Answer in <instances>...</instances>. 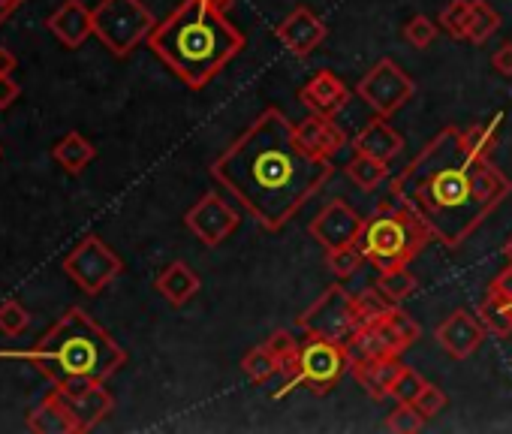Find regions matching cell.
Wrapping results in <instances>:
<instances>
[{"mask_svg": "<svg viewBox=\"0 0 512 434\" xmlns=\"http://www.w3.org/2000/svg\"><path fill=\"white\" fill-rule=\"evenodd\" d=\"M350 145H353V151H359V154H371V157L389 163L395 154H401L404 136L389 124V118L377 115V118H371V121L350 139Z\"/></svg>", "mask_w": 512, "mask_h": 434, "instance_id": "21", "label": "cell"}, {"mask_svg": "<svg viewBox=\"0 0 512 434\" xmlns=\"http://www.w3.org/2000/svg\"><path fill=\"white\" fill-rule=\"evenodd\" d=\"M365 227V217L344 199H332L314 221L308 224V233L317 245H323L326 251H338L347 245H359Z\"/></svg>", "mask_w": 512, "mask_h": 434, "instance_id": "12", "label": "cell"}, {"mask_svg": "<svg viewBox=\"0 0 512 434\" xmlns=\"http://www.w3.org/2000/svg\"><path fill=\"white\" fill-rule=\"evenodd\" d=\"M28 326H31V314L25 311L22 302H16V299L0 302V332L10 338H19L28 332Z\"/></svg>", "mask_w": 512, "mask_h": 434, "instance_id": "37", "label": "cell"}, {"mask_svg": "<svg viewBox=\"0 0 512 434\" xmlns=\"http://www.w3.org/2000/svg\"><path fill=\"white\" fill-rule=\"evenodd\" d=\"M425 422H428V419H425L410 401H398L395 410L386 416L383 428H386V431H395V434H416V431L425 428Z\"/></svg>", "mask_w": 512, "mask_h": 434, "instance_id": "34", "label": "cell"}, {"mask_svg": "<svg viewBox=\"0 0 512 434\" xmlns=\"http://www.w3.org/2000/svg\"><path fill=\"white\" fill-rule=\"evenodd\" d=\"M151 52L193 91L211 85L244 49V34L208 0H184L148 37Z\"/></svg>", "mask_w": 512, "mask_h": 434, "instance_id": "3", "label": "cell"}, {"mask_svg": "<svg viewBox=\"0 0 512 434\" xmlns=\"http://www.w3.org/2000/svg\"><path fill=\"white\" fill-rule=\"evenodd\" d=\"M0 359L31 362L58 389L73 392L109 380L127 362V350L82 308H70L31 350H0Z\"/></svg>", "mask_w": 512, "mask_h": 434, "instance_id": "4", "label": "cell"}, {"mask_svg": "<svg viewBox=\"0 0 512 434\" xmlns=\"http://www.w3.org/2000/svg\"><path fill=\"white\" fill-rule=\"evenodd\" d=\"M353 308L359 314V323H374L392 308V302L374 287V290H356L353 293Z\"/></svg>", "mask_w": 512, "mask_h": 434, "instance_id": "35", "label": "cell"}, {"mask_svg": "<svg viewBox=\"0 0 512 434\" xmlns=\"http://www.w3.org/2000/svg\"><path fill=\"white\" fill-rule=\"evenodd\" d=\"M154 287H157V293H160L172 308H184V305L199 293L202 281H199V275H196L184 260H175V263H169V266L157 275Z\"/></svg>", "mask_w": 512, "mask_h": 434, "instance_id": "22", "label": "cell"}, {"mask_svg": "<svg viewBox=\"0 0 512 434\" xmlns=\"http://www.w3.org/2000/svg\"><path fill=\"white\" fill-rule=\"evenodd\" d=\"M467 22H470V0H449L446 10L440 13V28H443L452 40H464Z\"/></svg>", "mask_w": 512, "mask_h": 434, "instance_id": "36", "label": "cell"}, {"mask_svg": "<svg viewBox=\"0 0 512 434\" xmlns=\"http://www.w3.org/2000/svg\"><path fill=\"white\" fill-rule=\"evenodd\" d=\"M437 344L452 356V359H467L473 356L482 341H485V326L479 317L467 314V311H452L437 329H434Z\"/></svg>", "mask_w": 512, "mask_h": 434, "instance_id": "15", "label": "cell"}, {"mask_svg": "<svg viewBox=\"0 0 512 434\" xmlns=\"http://www.w3.org/2000/svg\"><path fill=\"white\" fill-rule=\"evenodd\" d=\"M208 4H211L214 10H220V13H229V10H232V4H235V0H208Z\"/></svg>", "mask_w": 512, "mask_h": 434, "instance_id": "45", "label": "cell"}, {"mask_svg": "<svg viewBox=\"0 0 512 434\" xmlns=\"http://www.w3.org/2000/svg\"><path fill=\"white\" fill-rule=\"evenodd\" d=\"M22 88L10 79V76H0V109H10L19 100Z\"/></svg>", "mask_w": 512, "mask_h": 434, "instance_id": "42", "label": "cell"}, {"mask_svg": "<svg viewBox=\"0 0 512 434\" xmlns=\"http://www.w3.org/2000/svg\"><path fill=\"white\" fill-rule=\"evenodd\" d=\"M389 193L422 217L443 248H461L512 193V181L473 154L458 127H443L392 178Z\"/></svg>", "mask_w": 512, "mask_h": 434, "instance_id": "2", "label": "cell"}, {"mask_svg": "<svg viewBox=\"0 0 512 434\" xmlns=\"http://www.w3.org/2000/svg\"><path fill=\"white\" fill-rule=\"evenodd\" d=\"M187 230L205 245L217 248L223 245L241 224V214L220 196V193H205L187 214H184Z\"/></svg>", "mask_w": 512, "mask_h": 434, "instance_id": "11", "label": "cell"}, {"mask_svg": "<svg viewBox=\"0 0 512 434\" xmlns=\"http://www.w3.org/2000/svg\"><path fill=\"white\" fill-rule=\"evenodd\" d=\"M434 239V233L425 227L422 217L398 202H380L371 217H365V227L359 236V248L365 254V263H371L377 272L410 266Z\"/></svg>", "mask_w": 512, "mask_h": 434, "instance_id": "5", "label": "cell"}, {"mask_svg": "<svg viewBox=\"0 0 512 434\" xmlns=\"http://www.w3.org/2000/svg\"><path fill=\"white\" fill-rule=\"evenodd\" d=\"M404 371L401 356H374V359H353L350 374L353 380L374 398V401H386L392 398V383L398 380V374Z\"/></svg>", "mask_w": 512, "mask_h": 434, "instance_id": "18", "label": "cell"}, {"mask_svg": "<svg viewBox=\"0 0 512 434\" xmlns=\"http://www.w3.org/2000/svg\"><path fill=\"white\" fill-rule=\"evenodd\" d=\"M353 365V353L344 341L305 335L299 344V383L308 386L314 395L332 392Z\"/></svg>", "mask_w": 512, "mask_h": 434, "instance_id": "7", "label": "cell"}, {"mask_svg": "<svg viewBox=\"0 0 512 434\" xmlns=\"http://www.w3.org/2000/svg\"><path fill=\"white\" fill-rule=\"evenodd\" d=\"M479 320L485 332H491L494 338L512 335V263H506V269H500L491 278L479 302Z\"/></svg>", "mask_w": 512, "mask_h": 434, "instance_id": "14", "label": "cell"}, {"mask_svg": "<svg viewBox=\"0 0 512 434\" xmlns=\"http://www.w3.org/2000/svg\"><path fill=\"white\" fill-rule=\"evenodd\" d=\"M22 4H25V0H0V25H4Z\"/></svg>", "mask_w": 512, "mask_h": 434, "instance_id": "44", "label": "cell"}, {"mask_svg": "<svg viewBox=\"0 0 512 434\" xmlns=\"http://www.w3.org/2000/svg\"><path fill=\"white\" fill-rule=\"evenodd\" d=\"M392 305H401L404 299H410L413 293H416V287H419V281H416V275L407 269V266H401V269H389V272H380V278H377V284H374Z\"/></svg>", "mask_w": 512, "mask_h": 434, "instance_id": "30", "label": "cell"}, {"mask_svg": "<svg viewBox=\"0 0 512 434\" xmlns=\"http://www.w3.org/2000/svg\"><path fill=\"white\" fill-rule=\"evenodd\" d=\"M497 121H500V115H497V118H491L488 124H473V127L461 130L464 145H467L473 154H479V157H488V160H491V154H494V148H497Z\"/></svg>", "mask_w": 512, "mask_h": 434, "instance_id": "33", "label": "cell"}, {"mask_svg": "<svg viewBox=\"0 0 512 434\" xmlns=\"http://www.w3.org/2000/svg\"><path fill=\"white\" fill-rule=\"evenodd\" d=\"M19 67V61H16V55L7 49V46H0V76H10L13 70Z\"/></svg>", "mask_w": 512, "mask_h": 434, "instance_id": "43", "label": "cell"}, {"mask_svg": "<svg viewBox=\"0 0 512 434\" xmlns=\"http://www.w3.org/2000/svg\"><path fill=\"white\" fill-rule=\"evenodd\" d=\"M404 40H407L413 49H428V46L437 40V25H434L428 16H413V19L404 25Z\"/></svg>", "mask_w": 512, "mask_h": 434, "instance_id": "38", "label": "cell"}, {"mask_svg": "<svg viewBox=\"0 0 512 434\" xmlns=\"http://www.w3.org/2000/svg\"><path fill=\"white\" fill-rule=\"evenodd\" d=\"M350 100V88L344 85V79L332 70H320L314 73L302 88H299V103L308 109V112H317V115H329L335 118Z\"/></svg>", "mask_w": 512, "mask_h": 434, "instance_id": "17", "label": "cell"}, {"mask_svg": "<svg viewBox=\"0 0 512 434\" xmlns=\"http://www.w3.org/2000/svg\"><path fill=\"white\" fill-rule=\"evenodd\" d=\"M46 28L67 49H79L94 34V10H88L82 0H64V4L46 19Z\"/></svg>", "mask_w": 512, "mask_h": 434, "instance_id": "20", "label": "cell"}, {"mask_svg": "<svg viewBox=\"0 0 512 434\" xmlns=\"http://www.w3.org/2000/svg\"><path fill=\"white\" fill-rule=\"evenodd\" d=\"M28 428L31 431H40V434H76L73 419L67 416V410L61 407V401L52 392L40 401V407L31 410Z\"/></svg>", "mask_w": 512, "mask_h": 434, "instance_id": "26", "label": "cell"}, {"mask_svg": "<svg viewBox=\"0 0 512 434\" xmlns=\"http://www.w3.org/2000/svg\"><path fill=\"white\" fill-rule=\"evenodd\" d=\"M241 371L253 380V383H266L269 377L281 374V362L275 356V350L269 344L253 347L244 359H241Z\"/></svg>", "mask_w": 512, "mask_h": 434, "instance_id": "31", "label": "cell"}, {"mask_svg": "<svg viewBox=\"0 0 512 434\" xmlns=\"http://www.w3.org/2000/svg\"><path fill=\"white\" fill-rule=\"evenodd\" d=\"M353 359H374V356H401V350L395 347V341L383 332V326L374 320V323H362L350 341H347Z\"/></svg>", "mask_w": 512, "mask_h": 434, "instance_id": "24", "label": "cell"}, {"mask_svg": "<svg viewBox=\"0 0 512 434\" xmlns=\"http://www.w3.org/2000/svg\"><path fill=\"white\" fill-rule=\"evenodd\" d=\"M296 139L302 142L305 151L326 157V160H332L350 142V136L341 130V124H335L329 115H317V112H311L305 121L296 124Z\"/></svg>", "mask_w": 512, "mask_h": 434, "instance_id": "19", "label": "cell"}, {"mask_svg": "<svg viewBox=\"0 0 512 434\" xmlns=\"http://www.w3.org/2000/svg\"><path fill=\"white\" fill-rule=\"evenodd\" d=\"M272 350H275V356H278V362H281V374H284V386L275 392V398H284L290 389H296V386H302L299 383V338L290 332V329H278V332H272L269 335V341H266Z\"/></svg>", "mask_w": 512, "mask_h": 434, "instance_id": "23", "label": "cell"}, {"mask_svg": "<svg viewBox=\"0 0 512 434\" xmlns=\"http://www.w3.org/2000/svg\"><path fill=\"white\" fill-rule=\"evenodd\" d=\"M422 386H425V377H422L419 371H413V368L404 365V371H401L398 380L392 383V398H395V401H410V404H413V398L419 395Z\"/></svg>", "mask_w": 512, "mask_h": 434, "instance_id": "40", "label": "cell"}, {"mask_svg": "<svg viewBox=\"0 0 512 434\" xmlns=\"http://www.w3.org/2000/svg\"><path fill=\"white\" fill-rule=\"evenodd\" d=\"M157 28L142 0H100L94 10V37L115 55L127 58Z\"/></svg>", "mask_w": 512, "mask_h": 434, "instance_id": "6", "label": "cell"}, {"mask_svg": "<svg viewBox=\"0 0 512 434\" xmlns=\"http://www.w3.org/2000/svg\"><path fill=\"white\" fill-rule=\"evenodd\" d=\"M491 67L500 76H512V43H503L494 55H491Z\"/></svg>", "mask_w": 512, "mask_h": 434, "instance_id": "41", "label": "cell"}, {"mask_svg": "<svg viewBox=\"0 0 512 434\" xmlns=\"http://www.w3.org/2000/svg\"><path fill=\"white\" fill-rule=\"evenodd\" d=\"M64 272L88 293V296H100L121 272L124 263L121 257L100 239V236H85L67 257H64Z\"/></svg>", "mask_w": 512, "mask_h": 434, "instance_id": "8", "label": "cell"}, {"mask_svg": "<svg viewBox=\"0 0 512 434\" xmlns=\"http://www.w3.org/2000/svg\"><path fill=\"white\" fill-rule=\"evenodd\" d=\"M344 172H347V178L356 184V187H362V190H377L386 178H389V163L386 160H377V157H371V154H353V160L344 166Z\"/></svg>", "mask_w": 512, "mask_h": 434, "instance_id": "27", "label": "cell"}, {"mask_svg": "<svg viewBox=\"0 0 512 434\" xmlns=\"http://www.w3.org/2000/svg\"><path fill=\"white\" fill-rule=\"evenodd\" d=\"M365 263V254L359 245H347V248H338V251H326V266L329 272L338 278V281H347L353 278Z\"/></svg>", "mask_w": 512, "mask_h": 434, "instance_id": "32", "label": "cell"}, {"mask_svg": "<svg viewBox=\"0 0 512 434\" xmlns=\"http://www.w3.org/2000/svg\"><path fill=\"white\" fill-rule=\"evenodd\" d=\"M503 257H506V263H512V236H509L506 245H503Z\"/></svg>", "mask_w": 512, "mask_h": 434, "instance_id": "46", "label": "cell"}, {"mask_svg": "<svg viewBox=\"0 0 512 434\" xmlns=\"http://www.w3.org/2000/svg\"><path fill=\"white\" fill-rule=\"evenodd\" d=\"M413 407H416L425 419H434L437 413L446 410V392H443L437 383H428V380H425V386H422L419 395L413 398Z\"/></svg>", "mask_w": 512, "mask_h": 434, "instance_id": "39", "label": "cell"}, {"mask_svg": "<svg viewBox=\"0 0 512 434\" xmlns=\"http://www.w3.org/2000/svg\"><path fill=\"white\" fill-rule=\"evenodd\" d=\"M326 25L323 19H317L308 7H296L281 25H278V40L281 46L296 55V58H308L311 52L320 49V43L326 40Z\"/></svg>", "mask_w": 512, "mask_h": 434, "instance_id": "16", "label": "cell"}, {"mask_svg": "<svg viewBox=\"0 0 512 434\" xmlns=\"http://www.w3.org/2000/svg\"><path fill=\"white\" fill-rule=\"evenodd\" d=\"M296 326L305 335H323V338H335V341H350V335L362 326L359 314L353 308V293L344 290L341 284H332L317 302H311L308 311L299 314Z\"/></svg>", "mask_w": 512, "mask_h": 434, "instance_id": "9", "label": "cell"}, {"mask_svg": "<svg viewBox=\"0 0 512 434\" xmlns=\"http://www.w3.org/2000/svg\"><path fill=\"white\" fill-rule=\"evenodd\" d=\"M380 326H383V332L395 341V347L404 353V350H410L419 338H422V329H419V323L410 317V314H404L398 305H392L380 320H377Z\"/></svg>", "mask_w": 512, "mask_h": 434, "instance_id": "28", "label": "cell"}, {"mask_svg": "<svg viewBox=\"0 0 512 434\" xmlns=\"http://www.w3.org/2000/svg\"><path fill=\"white\" fill-rule=\"evenodd\" d=\"M356 94L362 103H368L377 115L383 118H392L398 109H404L413 94H416V82L392 61V58H383L377 61L356 85Z\"/></svg>", "mask_w": 512, "mask_h": 434, "instance_id": "10", "label": "cell"}, {"mask_svg": "<svg viewBox=\"0 0 512 434\" xmlns=\"http://www.w3.org/2000/svg\"><path fill=\"white\" fill-rule=\"evenodd\" d=\"M497 28H500V16L488 0H470V22H467L464 40H470L473 46H482L488 37H494Z\"/></svg>", "mask_w": 512, "mask_h": 434, "instance_id": "29", "label": "cell"}, {"mask_svg": "<svg viewBox=\"0 0 512 434\" xmlns=\"http://www.w3.org/2000/svg\"><path fill=\"white\" fill-rule=\"evenodd\" d=\"M332 172V160L305 151L296 124L275 106L211 163V178L269 233H281Z\"/></svg>", "mask_w": 512, "mask_h": 434, "instance_id": "1", "label": "cell"}, {"mask_svg": "<svg viewBox=\"0 0 512 434\" xmlns=\"http://www.w3.org/2000/svg\"><path fill=\"white\" fill-rule=\"evenodd\" d=\"M52 395L61 401V407L67 410V416L73 419L76 434H85L91 428H97L112 410H115V398L103 383H91L85 389H52Z\"/></svg>", "mask_w": 512, "mask_h": 434, "instance_id": "13", "label": "cell"}, {"mask_svg": "<svg viewBox=\"0 0 512 434\" xmlns=\"http://www.w3.org/2000/svg\"><path fill=\"white\" fill-rule=\"evenodd\" d=\"M0 154H4V148H0Z\"/></svg>", "mask_w": 512, "mask_h": 434, "instance_id": "47", "label": "cell"}, {"mask_svg": "<svg viewBox=\"0 0 512 434\" xmlns=\"http://www.w3.org/2000/svg\"><path fill=\"white\" fill-rule=\"evenodd\" d=\"M52 157L58 166H64V172L70 175H79L82 169H88L94 160H97V148L82 136V133H67L55 148H52Z\"/></svg>", "mask_w": 512, "mask_h": 434, "instance_id": "25", "label": "cell"}]
</instances>
